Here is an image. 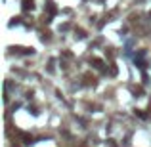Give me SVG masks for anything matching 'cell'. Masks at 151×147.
I'll use <instances>...</instances> for the list:
<instances>
[{"mask_svg": "<svg viewBox=\"0 0 151 147\" xmlns=\"http://www.w3.org/2000/svg\"><path fill=\"white\" fill-rule=\"evenodd\" d=\"M21 8H23L25 12H29V10L35 8V2H33V0H23V2H21Z\"/></svg>", "mask_w": 151, "mask_h": 147, "instance_id": "2", "label": "cell"}, {"mask_svg": "<svg viewBox=\"0 0 151 147\" xmlns=\"http://www.w3.org/2000/svg\"><path fill=\"white\" fill-rule=\"evenodd\" d=\"M136 115L142 117V119H145V113H144V111H140V109H136Z\"/></svg>", "mask_w": 151, "mask_h": 147, "instance_id": "4", "label": "cell"}, {"mask_svg": "<svg viewBox=\"0 0 151 147\" xmlns=\"http://www.w3.org/2000/svg\"><path fill=\"white\" fill-rule=\"evenodd\" d=\"M92 63H94V67H96V69H101V67H103L101 59H92Z\"/></svg>", "mask_w": 151, "mask_h": 147, "instance_id": "3", "label": "cell"}, {"mask_svg": "<svg viewBox=\"0 0 151 147\" xmlns=\"http://www.w3.org/2000/svg\"><path fill=\"white\" fill-rule=\"evenodd\" d=\"M21 141H23L25 145H31V143H33V136L27 134V132H21Z\"/></svg>", "mask_w": 151, "mask_h": 147, "instance_id": "1", "label": "cell"}]
</instances>
